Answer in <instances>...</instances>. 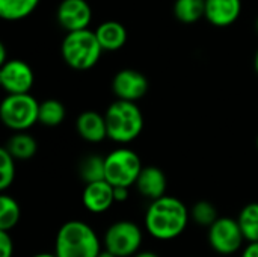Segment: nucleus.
I'll return each instance as SVG.
<instances>
[{"instance_id": "obj_1", "label": "nucleus", "mask_w": 258, "mask_h": 257, "mask_svg": "<svg viewBox=\"0 0 258 257\" xmlns=\"http://www.w3.org/2000/svg\"><path fill=\"white\" fill-rule=\"evenodd\" d=\"M190 211L177 197L163 195L150 201L144 224L147 233L162 242L174 241L181 236L189 224Z\"/></svg>"}, {"instance_id": "obj_2", "label": "nucleus", "mask_w": 258, "mask_h": 257, "mask_svg": "<svg viewBox=\"0 0 258 257\" xmlns=\"http://www.w3.org/2000/svg\"><path fill=\"white\" fill-rule=\"evenodd\" d=\"M101 250L103 241L82 220L63 223L54 238V254L57 257H98Z\"/></svg>"}, {"instance_id": "obj_3", "label": "nucleus", "mask_w": 258, "mask_h": 257, "mask_svg": "<svg viewBox=\"0 0 258 257\" xmlns=\"http://www.w3.org/2000/svg\"><path fill=\"white\" fill-rule=\"evenodd\" d=\"M107 124V138L119 145H127L139 138L144 130L145 120L136 101L119 100L112 101L104 112Z\"/></svg>"}, {"instance_id": "obj_4", "label": "nucleus", "mask_w": 258, "mask_h": 257, "mask_svg": "<svg viewBox=\"0 0 258 257\" xmlns=\"http://www.w3.org/2000/svg\"><path fill=\"white\" fill-rule=\"evenodd\" d=\"M104 53L98 42L95 30L82 29L67 32L60 42V55L63 62L76 71H88L94 68Z\"/></svg>"}, {"instance_id": "obj_5", "label": "nucleus", "mask_w": 258, "mask_h": 257, "mask_svg": "<svg viewBox=\"0 0 258 257\" xmlns=\"http://www.w3.org/2000/svg\"><path fill=\"white\" fill-rule=\"evenodd\" d=\"M39 101L30 94H6L0 103V120L11 132H26L38 123Z\"/></svg>"}, {"instance_id": "obj_6", "label": "nucleus", "mask_w": 258, "mask_h": 257, "mask_svg": "<svg viewBox=\"0 0 258 257\" xmlns=\"http://www.w3.org/2000/svg\"><path fill=\"white\" fill-rule=\"evenodd\" d=\"M106 176L104 179L113 186H135L144 165L139 155L125 145L112 150L104 156Z\"/></svg>"}, {"instance_id": "obj_7", "label": "nucleus", "mask_w": 258, "mask_h": 257, "mask_svg": "<svg viewBox=\"0 0 258 257\" xmlns=\"http://www.w3.org/2000/svg\"><path fill=\"white\" fill-rule=\"evenodd\" d=\"M142 242V229L130 220L112 223L103 236V248L118 257H133L141 251Z\"/></svg>"}, {"instance_id": "obj_8", "label": "nucleus", "mask_w": 258, "mask_h": 257, "mask_svg": "<svg viewBox=\"0 0 258 257\" xmlns=\"http://www.w3.org/2000/svg\"><path fill=\"white\" fill-rule=\"evenodd\" d=\"M207 230L210 248L221 256H231L239 253L246 242L237 218L234 220L228 217H219Z\"/></svg>"}, {"instance_id": "obj_9", "label": "nucleus", "mask_w": 258, "mask_h": 257, "mask_svg": "<svg viewBox=\"0 0 258 257\" xmlns=\"http://www.w3.org/2000/svg\"><path fill=\"white\" fill-rule=\"evenodd\" d=\"M33 83L35 73L26 61L11 58L0 65V86L6 94L30 92Z\"/></svg>"}, {"instance_id": "obj_10", "label": "nucleus", "mask_w": 258, "mask_h": 257, "mask_svg": "<svg viewBox=\"0 0 258 257\" xmlns=\"http://www.w3.org/2000/svg\"><path fill=\"white\" fill-rule=\"evenodd\" d=\"M148 86L150 83L147 76L133 68L119 70L112 79V91L119 100L138 103L148 92Z\"/></svg>"}, {"instance_id": "obj_11", "label": "nucleus", "mask_w": 258, "mask_h": 257, "mask_svg": "<svg viewBox=\"0 0 258 257\" xmlns=\"http://www.w3.org/2000/svg\"><path fill=\"white\" fill-rule=\"evenodd\" d=\"M56 20L65 32L88 29L92 23V8L86 0H60Z\"/></svg>"}, {"instance_id": "obj_12", "label": "nucleus", "mask_w": 258, "mask_h": 257, "mask_svg": "<svg viewBox=\"0 0 258 257\" xmlns=\"http://www.w3.org/2000/svg\"><path fill=\"white\" fill-rule=\"evenodd\" d=\"M82 203L91 214L98 215L107 212L115 204L113 185H110L106 179L86 183L82 192Z\"/></svg>"}, {"instance_id": "obj_13", "label": "nucleus", "mask_w": 258, "mask_h": 257, "mask_svg": "<svg viewBox=\"0 0 258 257\" xmlns=\"http://www.w3.org/2000/svg\"><path fill=\"white\" fill-rule=\"evenodd\" d=\"M242 14V0H206L204 18L216 27L233 26Z\"/></svg>"}, {"instance_id": "obj_14", "label": "nucleus", "mask_w": 258, "mask_h": 257, "mask_svg": "<svg viewBox=\"0 0 258 257\" xmlns=\"http://www.w3.org/2000/svg\"><path fill=\"white\" fill-rule=\"evenodd\" d=\"M135 188L144 198L150 201L160 198L166 195V189H168L166 174L157 167H153V165L144 167L135 183Z\"/></svg>"}, {"instance_id": "obj_15", "label": "nucleus", "mask_w": 258, "mask_h": 257, "mask_svg": "<svg viewBox=\"0 0 258 257\" xmlns=\"http://www.w3.org/2000/svg\"><path fill=\"white\" fill-rule=\"evenodd\" d=\"M76 130L79 136L91 144L103 142L107 138V124L104 114L97 111H85L76 120Z\"/></svg>"}, {"instance_id": "obj_16", "label": "nucleus", "mask_w": 258, "mask_h": 257, "mask_svg": "<svg viewBox=\"0 0 258 257\" xmlns=\"http://www.w3.org/2000/svg\"><path fill=\"white\" fill-rule=\"evenodd\" d=\"M95 35L104 52L121 50L125 45L127 38H128L125 26L116 20H107V21L100 23L95 27Z\"/></svg>"}, {"instance_id": "obj_17", "label": "nucleus", "mask_w": 258, "mask_h": 257, "mask_svg": "<svg viewBox=\"0 0 258 257\" xmlns=\"http://www.w3.org/2000/svg\"><path fill=\"white\" fill-rule=\"evenodd\" d=\"M41 0H0V18L9 23L23 21L39 6Z\"/></svg>"}, {"instance_id": "obj_18", "label": "nucleus", "mask_w": 258, "mask_h": 257, "mask_svg": "<svg viewBox=\"0 0 258 257\" xmlns=\"http://www.w3.org/2000/svg\"><path fill=\"white\" fill-rule=\"evenodd\" d=\"M5 147L15 158V161H29L38 151V141L27 130L14 132Z\"/></svg>"}, {"instance_id": "obj_19", "label": "nucleus", "mask_w": 258, "mask_h": 257, "mask_svg": "<svg viewBox=\"0 0 258 257\" xmlns=\"http://www.w3.org/2000/svg\"><path fill=\"white\" fill-rule=\"evenodd\" d=\"M174 15L180 23L194 24L206 15V0H175Z\"/></svg>"}, {"instance_id": "obj_20", "label": "nucleus", "mask_w": 258, "mask_h": 257, "mask_svg": "<svg viewBox=\"0 0 258 257\" xmlns=\"http://www.w3.org/2000/svg\"><path fill=\"white\" fill-rule=\"evenodd\" d=\"M67 111L62 101L56 98H47L39 103V117L38 123L44 127H57L63 123Z\"/></svg>"}, {"instance_id": "obj_21", "label": "nucleus", "mask_w": 258, "mask_h": 257, "mask_svg": "<svg viewBox=\"0 0 258 257\" xmlns=\"http://www.w3.org/2000/svg\"><path fill=\"white\" fill-rule=\"evenodd\" d=\"M21 218V209L18 201L3 192L0 195V230L12 232Z\"/></svg>"}, {"instance_id": "obj_22", "label": "nucleus", "mask_w": 258, "mask_h": 257, "mask_svg": "<svg viewBox=\"0 0 258 257\" xmlns=\"http://www.w3.org/2000/svg\"><path fill=\"white\" fill-rule=\"evenodd\" d=\"M239 226L245 236L246 242H257L258 241V203H249L239 212L237 217Z\"/></svg>"}, {"instance_id": "obj_23", "label": "nucleus", "mask_w": 258, "mask_h": 257, "mask_svg": "<svg viewBox=\"0 0 258 257\" xmlns=\"http://www.w3.org/2000/svg\"><path fill=\"white\" fill-rule=\"evenodd\" d=\"M79 176L85 183L103 180L106 176L104 158L100 155H89L83 158L79 165Z\"/></svg>"}, {"instance_id": "obj_24", "label": "nucleus", "mask_w": 258, "mask_h": 257, "mask_svg": "<svg viewBox=\"0 0 258 257\" xmlns=\"http://www.w3.org/2000/svg\"><path fill=\"white\" fill-rule=\"evenodd\" d=\"M218 218L219 212L216 206L209 200H200L190 209V220L200 227L209 229Z\"/></svg>"}, {"instance_id": "obj_25", "label": "nucleus", "mask_w": 258, "mask_h": 257, "mask_svg": "<svg viewBox=\"0 0 258 257\" xmlns=\"http://www.w3.org/2000/svg\"><path fill=\"white\" fill-rule=\"evenodd\" d=\"M15 174H17L15 158L3 145L0 148V191L2 192H6L12 186L15 180Z\"/></svg>"}, {"instance_id": "obj_26", "label": "nucleus", "mask_w": 258, "mask_h": 257, "mask_svg": "<svg viewBox=\"0 0 258 257\" xmlns=\"http://www.w3.org/2000/svg\"><path fill=\"white\" fill-rule=\"evenodd\" d=\"M0 257H14V239L11 232L0 230Z\"/></svg>"}, {"instance_id": "obj_27", "label": "nucleus", "mask_w": 258, "mask_h": 257, "mask_svg": "<svg viewBox=\"0 0 258 257\" xmlns=\"http://www.w3.org/2000/svg\"><path fill=\"white\" fill-rule=\"evenodd\" d=\"M130 188L125 186H113V194H115V203H125L130 197L128 192Z\"/></svg>"}, {"instance_id": "obj_28", "label": "nucleus", "mask_w": 258, "mask_h": 257, "mask_svg": "<svg viewBox=\"0 0 258 257\" xmlns=\"http://www.w3.org/2000/svg\"><path fill=\"white\" fill-rule=\"evenodd\" d=\"M240 257H258V241L257 242H248L242 248Z\"/></svg>"}, {"instance_id": "obj_29", "label": "nucleus", "mask_w": 258, "mask_h": 257, "mask_svg": "<svg viewBox=\"0 0 258 257\" xmlns=\"http://www.w3.org/2000/svg\"><path fill=\"white\" fill-rule=\"evenodd\" d=\"M8 61V50L5 44H0V65Z\"/></svg>"}, {"instance_id": "obj_30", "label": "nucleus", "mask_w": 258, "mask_h": 257, "mask_svg": "<svg viewBox=\"0 0 258 257\" xmlns=\"http://www.w3.org/2000/svg\"><path fill=\"white\" fill-rule=\"evenodd\" d=\"M133 257H160L157 253H154V251H148V250H145V251H139V253H136Z\"/></svg>"}, {"instance_id": "obj_31", "label": "nucleus", "mask_w": 258, "mask_h": 257, "mask_svg": "<svg viewBox=\"0 0 258 257\" xmlns=\"http://www.w3.org/2000/svg\"><path fill=\"white\" fill-rule=\"evenodd\" d=\"M98 257H118V256H115V254H113V253H110L109 250L103 248V250H101V253L98 254Z\"/></svg>"}, {"instance_id": "obj_32", "label": "nucleus", "mask_w": 258, "mask_h": 257, "mask_svg": "<svg viewBox=\"0 0 258 257\" xmlns=\"http://www.w3.org/2000/svg\"><path fill=\"white\" fill-rule=\"evenodd\" d=\"M30 257H57L54 254V251L53 253H38V254H33V256Z\"/></svg>"}, {"instance_id": "obj_33", "label": "nucleus", "mask_w": 258, "mask_h": 257, "mask_svg": "<svg viewBox=\"0 0 258 257\" xmlns=\"http://www.w3.org/2000/svg\"><path fill=\"white\" fill-rule=\"evenodd\" d=\"M254 68H255V71H257L258 74V50L255 52V56H254Z\"/></svg>"}, {"instance_id": "obj_34", "label": "nucleus", "mask_w": 258, "mask_h": 257, "mask_svg": "<svg viewBox=\"0 0 258 257\" xmlns=\"http://www.w3.org/2000/svg\"><path fill=\"white\" fill-rule=\"evenodd\" d=\"M255 30H257V33H258V17H257V20H255Z\"/></svg>"}, {"instance_id": "obj_35", "label": "nucleus", "mask_w": 258, "mask_h": 257, "mask_svg": "<svg viewBox=\"0 0 258 257\" xmlns=\"http://www.w3.org/2000/svg\"><path fill=\"white\" fill-rule=\"evenodd\" d=\"M257 148H258V136H257Z\"/></svg>"}]
</instances>
